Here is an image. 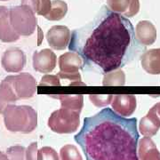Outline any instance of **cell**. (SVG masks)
Listing matches in <instances>:
<instances>
[{
    "label": "cell",
    "instance_id": "7402d4cb",
    "mask_svg": "<svg viewBox=\"0 0 160 160\" xmlns=\"http://www.w3.org/2000/svg\"><path fill=\"white\" fill-rule=\"evenodd\" d=\"M61 160H83L78 149L71 144L63 146L60 150Z\"/></svg>",
    "mask_w": 160,
    "mask_h": 160
},
{
    "label": "cell",
    "instance_id": "cb8c5ba5",
    "mask_svg": "<svg viewBox=\"0 0 160 160\" xmlns=\"http://www.w3.org/2000/svg\"><path fill=\"white\" fill-rule=\"evenodd\" d=\"M89 98L91 102L96 107H104L111 103L113 99L112 94H90Z\"/></svg>",
    "mask_w": 160,
    "mask_h": 160
},
{
    "label": "cell",
    "instance_id": "2e32d148",
    "mask_svg": "<svg viewBox=\"0 0 160 160\" xmlns=\"http://www.w3.org/2000/svg\"><path fill=\"white\" fill-rule=\"evenodd\" d=\"M138 148V158L140 160H160V152L153 141L149 137L140 140Z\"/></svg>",
    "mask_w": 160,
    "mask_h": 160
},
{
    "label": "cell",
    "instance_id": "277c9868",
    "mask_svg": "<svg viewBox=\"0 0 160 160\" xmlns=\"http://www.w3.org/2000/svg\"><path fill=\"white\" fill-rule=\"evenodd\" d=\"M9 20L13 30L20 37L32 35L38 28V18L28 6H12L9 9Z\"/></svg>",
    "mask_w": 160,
    "mask_h": 160
},
{
    "label": "cell",
    "instance_id": "4dcf8cb0",
    "mask_svg": "<svg viewBox=\"0 0 160 160\" xmlns=\"http://www.w3.org/2000/svg\"><path fill=\"white\" fill-rule=\"evenodd\" d=\"M150 110L157 116V118H158L160 121V102L155 104L154 106L150 109Z\"/></svg>",
    "mask_w": 160,
    "mask_h": 160
},
{
    "label": "cell",
    "instance_id": "9a60e30c",
    "mask_svg": "<svg viewBox=\"0 0 160 160\" xmlns=\"http://www.w3.org/2000/svg\"><path fill=\"white\" fill-rule=\"evenodd\" d=\"M142 69L149 74H160V48L146 51L141 57Z\"/></svg>",
    "mask_w": 160,
    "mask_h": 160
},
{
    "label": "cell",
    "instance_id": "6da1fadb",
    "mask_svg": "<svg viewBox=\"0 0 160 160\" xmlns=\"http://www.w3.org/2000/svg\"><path fill=\"white\" fill-rule=\"evenodd\" d=\"M140 45L131 22L102 6L92 20L74 30L69 49L88 69L105 75L132 61L142 51Z\"/></svg>",
    "mask_w": 160,
    "mask_h": 160
},
{
    "label": "cell",
    "instance_id": "5bb4252c",
    "mask_svg": "<svg viewBox=\"0 0 160 160\" xmlns=\"http://www.w3.org/2000/svg\"><path fill=\"white\" fill-rule=\"evenodd\" d=\"M20 38L13 30L9 20V8L0 6V40L4 43H12Z\"/></svg>",
    "mask_w": 160,
    "mask_h": 160
},
{
    "label": "cell",
    "instance_id": "4fadbf2b",
    "mask_svg": "<svg viewBox=\"0 0 160 160\" xmlns=\"http://www.w3.org/2000/svg\"><path fill=\"white\" fill-rule=\"evenodd\" d=\"M134 31L137 41L144 46L153 45L157 39V29L149 21H140Z\"/></svg>",
    "mask_w": 160,
    "mask_h": 160
},
{
    "label": "cell",
    "instance_id": "4316f807",
    "mask_svg": "<svg viewBox=\"0 0 160 160\" xmlns=\"http://www.w3.org/2000/svg\"><path fill=\"white\" fill-rule=\"evenodd\" d=\"M38 143L32 142L25 151L26 160H38Z\"/></svg>",
    "mask_w": 160,
    "mask_h": 160
},
{
    "label": "cell",
    "instance_id": "d4e9b609",
    "mask_svg": "<svg viewBox=\"0 0 160 160\" xmlns=\"http://www.w3.org/2000/svg\"><path fill=\"white\" fill-rule=\"evenodd\" d=\"M38 160H60L57 152L51 147H43L38 150Z\"/></svg>",
    "mask_w": 160,
    "mask_h": 160
},
{
    "label": "cell",
    "instance_id": "f546056e",
    "mask_svg": "<svg viewBox=\"0 0 160 160\" xmlns=\"http://www.w3.org/2000/svg\"><path fill=\"white\" fill-rule=\"evenodd\" d=\"M22 5L24 6H28L30 7L36 13L37 8H38V0H22Z\"/></svg>",
    "mask_w": 160,
    "mask_h": 160
},
{
    "label": "cell",
    "instance_id": "9c48e42d",
    "mask_svg": "<svg viewBox=\"0 0 160 160\" xmlns=\"http://www.w3.org/2000/svg\"><path fill=\"white\" fill-rule=\"evenodd\" d=\"M33 68L40 73H50L56 67L57 57L51 49H43L33 53Z\"/></svg>",
    "mask_w": 160,
    "mask_h": 160
},
{
    "label": "cell",
    "instance_id": "e0dca14e",
    "mask_svg": "<svg viewBox=\"0 0 160 160\" xmlns=\"http://www.w3.org/2000/svg\"><path fill=\"white\" fill-rule=\"evenodd\" d=\"M18 100L11 84L5 78L0 83V113L2 114L7 106L14 104Z\"/></svg>",
    "mask_w": 160,
    "mask_h": 160
},
{
    "label": "cell",
    "instance_id": "484cf974",
    "mask_svg": "<svg viewBox=\"0 0 160 160\" xmlns=\"http://www.w3.org/2000/svg\"><path fill=\"white\" fill-rule=\"evenodd\" d=\"M52 8V1L51 0H38V5L36 13L46 17V15L50 12Z\"/></svg>",
    "mask_w": 160,
    "mask_h": 160
},
{
    "label": "cell",
    "instance_id": "1f68e13d",
    "mask_svg": "<svg viewBox=\"0 0 160 160\" xmlns=\"http://www.w3.org/2000/svg\"><path fill=\"white\" fill-rule=\"evenodd\" d=\"M0 160H9V158H8L7 155L5 154L2 151H0Z\"/></svg>",
    "mask_w": 160,
    "mask_h": 160
},
{
    "label": "cell",
    "instance_id": "83f0119b",
    "mask_svg": "<svg viewBox=\"0 0 160 160\" xmlns=\"http://www.w3.org/2000/svg\"><path fill=\"white\" fill-rule=\"evenodd\" d=\"M60 78L58 76H52V75H46L42 78L39 86H60Z\"/></svg>",
    "mask_w": 160,
    "mask_h": 160
},
{
    "label": "cell",
    "instance_id": "603a6c76",
    "mask_svg": "<svg viewBox=\"0 0 160 160\" xmlns=\"http://www.w3.org/2000/svg\"><path fill=\"white\" fill-rule=\"evenodd\" d=\"M25 151L26 149L23 146L15 145L7 149L6 155L9 160H26Z\"/></svg>",
    "mask_w": 160,
    "mask_h": 160
},
{
    "label": "cell",
    "instance_id": "7c38bea8",
    "mask_svg": "<svg viewBox=\"0 0 160 160\" xmlns=\"http://www.w3.org/2000/svg\"><path fill=\"white\" fill-rule=\"evenodd\" d=\"M106 2L109 10L127 19L137 14L140 10L139 0H107Z\"/></svg>",
    "mask_w": 160,
    "mask_h": 160
},
{
    "label": "cell",
    "instance_id": "7a4b0ae2",
    "mask_svg": "<svg viewBox=\"0 0 160 160\" xmlns=\"http://www.w3.org/2000/svg\"><path fill=\"white\" fill-rule=\"evenodd\" d=\"M75 141L86 160H139L137 119L121 117L109 108L86 118Z\"/></svg>",
    "mask_w": 160,
    "mask_h": 160
},
{
    "label": "cell",
    "instance_id": "5b68a950",
    "mask_svg": "<svg viewBox=\"0 0 160 160\" xmlns=\"http://www.w3.org/2000/svg\"><path fill=\"white\" fill-rule=\"evenodd\" d=\"M80 113L68 109L53 111L48 119V126L52 131L57 133H71L78 129Z\"/></svg>",
    "mask_w": 160,
    "mask_h": 160
},
{
    "label": "cell",
    "instance_id": "3957f363",
    "mask_svg": "<svg viewBox=\"0 0 160 160\" xmlns=\"http://www.w3.org/2000/svg\"><path fill=\"white\" fill-rule=\"evenodd\" d=\"M2 114L8 131L29 133L38 126V113L31 106L11 104Z\"/></svg>",
    "mask_w": 160,
    "mask_h": 160
},
{
    "label": "cell",
    "instance_id": "ffe728a7",
    "mask_svg": "<svg viewBox=\"0 0 160 160\" xmlns=\"http://www.w3.org/2000/svg\"><path fill=\"white\" fill-rule=\"evenodd\" d=\"M68 12V5L62 0H52L50 12L46 15V19L49 21H60L65 17Z\"/></svg>",
    "mask_w": 160,
    "mask_h": 160
},
{
    "label": "cell",
    "instance_id": "8fae6325",
    "mask_svg": "<svg viewBox=\"0 0 160 160\" xmlns=\"http://www.w3.org/2000/svg\"><path fill=\"white\" fill-rule=\"evenodd\" d=\"M60 72L65 74L78 73L80 69L85 68L82 57L75 52H68L62 54L59 58Z\"/></svg>",
    "mask_w": 160,
    "mask_h": 160
},
{
    "label": "cell",
    "instance_id": "d6a6232c",
    "mask_svg": "<svg viewBox=\"0 0 160 160\" xmlns=\"http://www.w3.org/2000/svg\"><path fill=\"white\" fill-rule=\"evenodd\" d=\"M0 1H7V0H0Z\"/></svg>",
    "mask_w": 160,
    "mask_h": 160
},
{
    "label": "cell",
    "instance_id": "ba28073f",
    "mask_svg": "<svg viewBox=\"0 0 160 160\" xmlns=\"http://www.w3.org/2000/svg\"><path fill=\"white\" fill-rule=\"evenodd\" d=\"M46 38L49 46L52 49L64 50L67 46H69L71 38V31L66 26H52L47 31Z\"/></svg>",
    "mask_w": 160,
    "mask_h": 160
},
{
    "label": "cell",
    "instance_id": "ac0fdd59",
    "mask_svg": "<svg viewBox=\"0 0 160 160\" xmlns=\"http://www.w3.org/2000/svg\"><path fill=\"white\" fill-rule=\"evenodd\" d=\"M139 128L145 137H152L159 130L160 121L152 112L149 111L148 114L141 119Z\"/></svg>",
    "mask_w": 160,
    "mask_h": 160
},
{
    "label": "cell",
    "instance_id": "44dd1931",
    "mask_svg": "<svg viewBox=\"0 0 160 160\" xmlns=\"http://www.w3.org/2000/svg\"><path fill=\"white\" fill-rule=\"evenodd\" d=\"M126 83V75L121 69H117L106 73L103 78V86H124Z\"/></svg>",
    "mask_w": 160,
    "mask_h": 160
},
{
    "label": "cell",
    "instance_id": "f1b7e54d",
    "mask_svg": "<svg viewBox=\"0 0 160 160\" xmlns=\"http://www.w3.org/2000/svg\"><path fill=\"white\" fill-rule=\"evenodd\" d=\"M58 77H60L61 78H66V79L77 81V82H80L81 81V77H80L79 72L78 73H74V74H65V73L59 72Z\"/></svg>",
    "mask_w": 160,
    "mask_h": 160
},
{
    "label": "cell",
    "instance_id": "30bf717a",
    "mask_svg": "<svg viewBox=\"0 0 160 160\" xmlns=\"http://www.w3.org/2000/svg\"><path fill=\"white\" fill-rule=\"evenodd\" d=\"M136 105V98L132 94L122 93L113 95V99L111 101L112 110L124 118L131 116L135 111Z\"/></svg>",
    "mask_w": 160,
    "mask_h": 160
},
{
    "label": "cell",
    "instance_id": "52a82bcc",
    "mask_svg": "<svg viewBox=\"0 0 160 160\" xmlns=\"http://www.w3.org/2000/svg\"><path fill=\"white\" fill-rule=\"evenodd\" d=\"M26 62V54L22 49L17 47H11L3 53L1 65L6 72L18 73L24 69Z\"/></svg>",
    "mask_w": 160,
    "mask_h": 160
},
{
    "label": "cell",
    "instance_id": "d6986e66",
    "mask_svg": "<svg viewBox=\"0 0 160 160\" xmlns=\"http://www.w3.org/2000/svg\"><path fill=\"white\" fill-rule=\"evenodd\" d=\"M53 97L61 101L62 109H68L81 112L84 105V96L82 94H59Z\"/></svg>",
    "mask_w": 160,
    "mask_h": 160
},
{
    "label": "cell",
    "instance_id": "8992f818",
    "mask_svg": "<svg viewBox=\"0 0 160 160\" xmlns=\"http://www.w3.org/2000/svg\"><path fill=\"white\" fill-rule=\"evenodd\" d=\"M6 79L11 84L19 100L33 97L37 92V80L29 73L24 72L15 76H8Z\"/></svg>",
    "mask_w": 160,
    "mask_h": 160
}]
</instances>
